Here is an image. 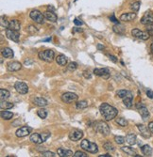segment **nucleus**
<instances>
[{
    "label": "nucleus",
    "instance_id": "4be33fe9",
    "mask_svg": "<svg viewBox=\"0 0 153 157\" xmlns=\"http://www.w3.org/2000/svg\"><path fill=\"white\" fill-rule=\"evenodd\" d=\"M58 154L61 157H71L74 156L73 151L70 150H65V149H58Z\"/></svg>",
    "mask_w": 153,
    "mask_h": 157
},
{
    "label": "nucleus",
    "instance_id": "2f4dec72",
    "mask_svg": "<svg viewBox=\"0 0 153 157\" xmlns=\"http://www.w3.org/2000/svg\"><path fill=\"white\" fill-rule=\"evenodd\" d=\"M10 95H11V93L9 90H4V88H1V90H0V98H1V100H7L10 97Z\"/></svg>",
    "mask_w": 153,
    "mask_h": 157
},
{
    "label": "nucleus",
    "instance_id": "20e7f679",
    "mask_svg": "<svg viewBox=\"0 0 153 157\" xmlns=\"http://www.w3.org/2000/svg\"><path fill=\"white\" fill-rule=\"evenodd\" d=\"M95 130L98 133H100V134L103 135H108L110 134V127L104 122H98L96 123L95 126Z\"/></svg>",
    "mask_w": 153,
    "mask_h": 157
},
{
    "label": "nucleus",
    "instance_id": "ddd939ff",
    "mask_svg": "<svg viewBox=\"0 0 153 157\" xmlns=\"http://www.w3.org/2000/svg\"><path fill=\"white\" fill-rule=\"evenodd\" d=\"M139 131L141 133V135H143V138H149L151 136V132L149 130V128H147L146 125H143V124H138L137 125Z\"/></svg>",
    "mask_w": 153,
    "mask_h": 157
},
{
    "label": "nucleus",
    "instance_id": "a211bd4d",
    "mask_svg": "<svg viewBox=\"0 0 153 157\" xmlns=\"http://www.w3.org/2000/svg\"><path fill=\"white\" fill-rule=\"evenodd\" d=\"M44 15H45V18L46 20H47V21H49V22H52V23H54L57 21V15H56V13H54V11H52V10H46L45 13H44Z\"/></svg>",
    "mask_w": 153,
    "mask_h": 157
},
{
    "label": "nucleus",
    "instance_id": "a18cd8bd",
    "mask_svg": "<svg viewBox=\"0 0 153 157\" xmlns=\"http://www.w3.org/2000/svg\"><path fill=\"white\" fill-rule=\"evenodd\" d=\"M9 24H10V22H8L6 19H4V17H2L1 18V26H5V27H9Z\"/></svg>",
    "mask_w": 153,
    "mask_h": 157
},
{
    "label": "nucleus",
    "instance_id": "393cba45",
    "mask_svg": "<svg viewBox=\"0 0 153 157\" xmlns=\"http://www.w3.org/2000/svg\"><path fill=\"white\" fill-rule=\"evenodd\" d=\"M56 61L59 64L60 66H65L67 64V58L63 55H59L57 58H56Z\"/></svg>",
    "mask_w": 153,
    "mask_h": 157
},
{
    "label": "nucleus",
    "instance_id": "bb28decb",
    "mask_svg": "<svg viewBox=\"0 0 153 157\" xmlns=\"http://www.w3.org/2000/svg\"><path fill=\"white\" fill-rule=\"evenodd\" d=\"M0 107L1 109H11V108L13 107V103H10V102H6L5 100H1V103H0Z\"/></svg>",
    "mask_w": 153,
    "mask_h": 157
},
{
    "label": "nucleus",
    "instance_id": "423d86ee",
    "mask_svg": "<svg viewBox=\"0 0 153 157\" xmlns=\"http://www.w3.org/2000/svg\"><path fill=\"white\" fill-rule=\"evenodd\" d=\"M131 35L133 36V37L137 38V39L143 40V41H147V40H148L150 37L147 32L142 31V30L137 29V28H134V29L131 30Z\"/></svg>",
    "mask_w": 153,
    "mask_h": 157
},
{
    "label": "nucleus",
    "instance_id": "37998d69",
    "mask_svg": "<svg viewBox=\"0 0 153 157\" xmlns=\"http://www.w3.org/2000/svg\"><path fill=\"white\" fill-rule=\"evenodd\" d=\"M42 155L44 157H55V156H57L54 152H52V151H44L42 154Z\"/></svg>",
    "mask_w": 153,
    "mask_h": 157
},
{
    "label": "nucleus",
    "instance_id": "5701e85b",
    "mask_svg": "<svg viewBox=\"0 0 153 157\" xmlns=\"http://www.w3.org/2000/svg\"><path fill=\"white\" fill-rule=\"evenodd\" d=\"M2 56H3V58H13L14 56V53L11 48L6 47V48H3L2 49Z\"/></svg>",
    "mask_w": 153,
    "mask_h": 157
},
{
    "label": "nucleus",
    "instance_id": "f03ea898",
    "mask_svg": "<svg viewBox=\"0 0 153 157\" xmlns=\"http://www.w3.org/2000/svg\"><path fill=\"white\" fill-rule=\"evenodd\" d=\"M80 147H81L84 151H86L90 154H96L98 151V145L94 142H91L90 140L84 139L80 143Z\"/></svg>",
    "mask_w": 153,
    "mask_h": 157
},
{
    "label": "nucleus",
    "instance_id": "79ce46f5",
    "mask_svg": "<svg viewBox=\"0 0 153 157\" xmlns=\"http://www.w3.org/2000/svg\"><path fill=\"white\" fill-rule=\"evenodd\" d=\"M147 32L148 34H149V36L153 39V25L147 26Z\"/></svg>",
    "mask_w": 153,
    "mask_h": 157
},
{
    "label": "nucleus",
    "instance_id": "de8ad7c7",
    "mask_svg": "<svg viewBox=\"0 0 153 157\" xmlns=\"http://www.w3.org/2000/svg\"><path fill=\"white\" fill-rule=\"evenodd\" d=\"M74 24H75L76 26H82L83 23L80 21V20H79V19H75V20H74Z\"/></svg>",
    "mask_w": 153,
    "mask_h": 157
},
{
    "label": "nucleus",
    "instance_id": "f3484780",
    "mask_svg": "<svg viewBox=\"0 0 153 157\" xmlns=\"http://www.w3.org/2000/svg\"><path fill=\"white\" fill-rule=\"evenodd\" d=\"M132 101H133V96H132V93L131 91H128L126 97L123 98V103L126 106V107L131 108L132 106Z\"/></svg>",
    "mask_w": 153,
    "mask_h": 157
},
{
    "label": "nucleus",
    "instance_id": "e433bc0d",
    "mask_svg": "<svg viewBox=\"0 0 153 157\" xmlns=\"http://www.w3.org/2000/svg\"><path fill=\"white\" fill-rule=\"evenodd\" d=\"M116 123L122 127H125L128 125V122L124 118H117L116 119Z\"/></svg>",
    "mask_w": 153,
    "mask_h": 157
},
{
    "label": "nucleus",
    "instance_id": "c85d7f7f",
    "mask_svg": "<svg viewBox=\"0 0 153 157\" xmlns=\"http://www.w3.org/2000/svg\"><path fill=\"white\" fill-rule=\"evenodd\" d=\"M139 112H140L141 117H142L144 119H147L148 117H149V112H148L147 108L146 106H143V107L139 108Z\"/></svg>",
    "mask_w": 153,
    "mask_h": 157
},
{
    "label": "nucleus",
    "instance_id": "f257e3e1",
    "mask_svg": "<svg viewBox=\"0 0 153 157\" xmlns=\"http://www.w3.org/2000/svg\"><path fill=\"white\" fill-rule=\"evenodd\" d=\"M99 111H100V113H101V115L104 117L105 120H107V122L114 119L115 117L117 116V113H118V110L116 109L115 107L112 106L106 103H103L102 104H100Z\"/></svg>",
    "mask_w": 153,
    "mask_h": 157
},
{
    "label": "nucleus",
    "instance_id": "39448f33",
    "mask_svg": "<svg viewBox=\"0 0 153 157\" xmlns=\"http://www.w3.org/2000/svg\"><path fill=\"white\" fill-rule=\"evenodd\" d=\"M29 16L34 22L38 23V24H43L44 22H45V19H46L45 15H44L41 11L38 10H31L30 13H29Z\"/></svg>",
    "mask_w": 153,
    "mask_h": 157
},
{
    "label": "nucleus",
    "instance_id": "6e6d98bb",
    "mask_svg": "<svg viewBox=\"0 0 153 157\" xmlns=\"http://www.w3.org/2000/svg\"><path fill=\"white\" fill-rule=\"evenodd\" d=\"M47 9H48V10H52V11H54V10H55L54 7H52V6H50V5L47 7Z\"/></svg>",
    "mask_w": 153,
    "mask_h": 157
},
{
    "label": "nucleus",
    "instance_id": "a19ab883",
    "mask_svg": "<svg viewBox=\"0 0 153 157\" xmlns=\"http://www.w3.org/2000/svg\"><path fill=\"white\" fill-rule=\"evenodd\" d=\"M114 140L117 144H123L126 141V138H123V136H114Z\"/></svg>",
    "mask_w": 153,
    "mask_h": 157
},
{
    "label": "nucleus",
    "instance_id": "412c9836",
    "mask_svg": "<svg viewBox=\"0 0 153 157\" xmlns=\"http://www.w3.org/2000/svg\"><path fill=\"white\" fill-rule=\"evenodd\" d=\"M112 30H114L116 34L123 35L125 33V30H126V28H125V26L123 25L117 23V24H115L114 26H112Z\"/></svg>",
    "mask_w": 153,
    "mask_h": 157
},
{
    "label": "nucleus",
    "instance_id": "dca6fc26",
    "mask_svg": "<svg viewBox=\"0 0 153 157\" xmlns=\"http://www.w3.org/2000/svg\"><path fill=\"white\" fill-rule=\"evenodd\" d=\"M21 68H22V64L17 61H13V62L8 63V66H7V69L9 72H17L19 70H21Z\"/></svg>",
    "mask_w": 153,
    "mask_h": 157
},
{
    "label": "nucleus",
    "instance_id": "473e14b6",
    "mask_svg": "<svg viewBox=\"0 0 153 157\" xmlns=\"http://www.w3.org/2000/svg\"><path fill=\"white\" fill-rule=\"evenodd\" d=\"M76 109H84V108L88 107V102L86 101H80V102H78L76 104Z\"/></svg>",
    "mask_w": 153,
    "mask_h": 157
},
{
    "label": "nucleus",
    "instance_id": "49530a36",
    "mask_svg": "<svg viewBox=\"0 0 153 157\" xmlns=\"http://www.w3.org/2000/svg\"><path fill=\"white\" fill-rule=\"evenodd\" d=\"M27 31H29L30 34H33V33H35V32H37L38 30L35 28V26H29V29H27Z\"/></svg>",
    "mask_w": 153,
    "mask_h": 157
},
{
    "label": "nucleus",
    "instance_id": "cd10ccee",
    "mask_svg": "<svg viewBox=\"0 0 153 157\" xmlns=\"http://www.w3.org/2000/svg\"><path fill=\"white\" fill-rule=\"evenodd\" d=\"M121 150H122V151H124L125 154H127L128 155H131V156H135L136 155L135 151L132 148H131V147L124 146V147L121 148Z\"/></svg>",
    "mask_w": 153,
    "mask_h": 157
},
{
    "label": "nucleus",
    "instance_id": "9b49d317",
    "mask_svg": "<svg viewBox=\"0 0 153 157\" xmlns=\"http://www.w3.org/2000/svg\"><path fill=\"white\" fill-rule=\"evenodd\" d=\"M32 131L31 127L29 126H23L21 128H19L17 131H16L15 135L17 138H25V136L29 135Z\"/></svg>",
    "mask_w": 153,
    "mask_h": 157
},
{
    "label": "nucleus",
    "instance_id": "8fccbe9b",
    "mask_svg": "<svg viewBox=\"0 0 153 157\" xmlns=\"http://www.w3.org/2000/svg\"><path fill=\"white\" fill-rule=\"evenodd\" d=\"M147 95L148 98L153 99V91H152V90H147Z\"/></svg>",
    "mask_w": 153,
    "mask_h": 157
},
{
    "label": "nucleus",
    "instance_id": "b1692460",
    "mask_svg": "<svg viewBox=\"0 0 153 157\" xmlns=\"http://www.w3.org/2000/svg\"><path fill=\"white\" fill-rule=\"evenodd\" d=\"M33 103L34 104H36V106H38L40 107H45L47 106V102H46V99H44L42 97H37V98H35L34 101H33Z\"/></svg>",
    "mask_w": 153,
    "mask_h": 157
},
{
    "label": "nucleus",
    "instance_id": "2eb2a0df",
    "mask_svg": "<svg viewBox=\"0 0 153 157\" xmlns=\"http://www.w3.org/2000/svg\"><path fill=\"white\" fill-rule=\"evenodd\" d=\"M137 17V14L136 13H123L120 16V20L123 22H131Z\"/></svg>",
    "mask_w": 153,
    "mask_h": 157
},
{
    "label": "nucleus",
    "instance_id": "72a5a7b5",
    "mask_svg": "<svg viewBox=\"0 0 153 157\" xmlns=\"http://www.w3.org/2000/svg\"><path fill=\"white\" fill-rule=\"evenodd\" d=\"M37 115L40 117L41 119H45L46 117H47V111L46 109H44V108H41V109H39L37 111Z\"/></svg>",
    "mask_w": 153,
    "mask_h": 157
},
{
    "label": "nucleus",
    "instance_id": "09e8293b",
    "mask_svg": "<svg viewBox=\"0 0 153 157\" xmlns=\"http://www.w3.org/2000/svg\"><path fill=\"white\" fill-rule=\"evenodd\" d=\"M109 58H110V59L112 60V61L114 62V63H116V62H117V58H116L114 57V56L109 55Z\"/></svg>",
    "mask_w": 153,
    "mask_h": 157
},
{
    "label": "nucleus",
    "instance_id": "c03bdc74",
    "mask_svg": "<svg viewBox=\"0 0 153 157\" xmlns=\"http://www.w3.org/2000/svg\"><path fill=\"white\" fill-rule=\"evenodd\" d=\"M88 155L83 151H76L74 154V157H87Z\"/></svg>",
    "mask_w": 153,
    "mask_h": 157
},
{
    "label": "nucleus",
    "instance_id": "58836bf2",
    "mask_svg": "<svg viewBox=\"0 0 153 157\" xmlns=\"http://www.w3.org/2000/svg\"><path fill=\"white\" fill-rule=\"evenodd\" d=\"M128 90H118L117 91V93H116V94H117V96H118V97L119 98H124V97H126V95L128 94Z\"/></svg>",
    "mask_w": 153,
    "mask_h": 157
},
{
    "label": "nucleus",
    "instance_id": "4c0bfd02",
    "mask_svg": "<svg viewBox=\"0 0 153 157\" xmlns=\"http://www.w3.org/2000/svg\"><path fill=\"white\" fill-rule=\"evenodd\" d=\"M76 68H78V64H76V62H71L69 65H67V69H68V71H70V72L76 71Z\"/></svg>",
    "mask_w": 153,
    "mask_h": 157
},
{
    "label": "nucleus",
    "instance_id": "864d4df0",
    "mask_svg": "<svg viewBox=\"0 0 153 157\" xmlns=\"http://www.w3.org/2000/svg\"><path fill=\"white\" fill-rule=\"evenodd\" d=\"M148 128H149L150 132L153 134V122H151L148 123Z\"/></svg>",
    "mask_w": 153,
    "mask_h": 157
},
{
    "label": "nucleus",
    "instance_id": "5fc2aeb1",
    "mask_svg": "<svg viewBox=\"0 0 153 157\" xmlns=\"http://www.w3.org/2000/svg\"><path fill=\"white\" fill-rule=\"evenodd\" d=\"M143 106H145L143 104H140V103H139V104H136V107H137L138 109H139V108H141V107H143Z\"/></svg>",
    "mask_w": 153,
    "mask_h": 157
},
{
    "label": "nucleus",
    "instance_id": "7c9ffc66",
    "mask_svg": "<svg viewBox=\"0 0 153 157\" xmlns=\"http://www.w3.org/2000/svg\"><path fill=\"white\" fill-rule=\"evenodd\" d=\"M13 112H10V111H2L1 112V118L3 119L9 120L11 119H13Z\"/></svg>",
    "mask_w": 153,
    "mask_h": 157
},
{
    "label": "nucleus",
    "instance_id": "6e6552de",
    "mask_svg": "<svg viewBox=\"0 0 153 157\" xmlns=\"http://www.w3.org/2000/svg\"><path fill=\"white\" fill-rule=\"evenodd\" d=\"M140 22L142 25L148 26V25H153V13L151 10H147L144 16L141 18Z\"/></svg>",
    "mask_w": 153,
    "mask_h": 157
},
{
    "label": "nucleus",
    "instance_id": "c9c22d12",
    "mask_svg": "<svg viewBox=\"0 0 153 157\" xmlns=\"http://www.w3.org/2000/svg\"><path fill=\"white\" fill-rule=\"evenodd\" d=\"M103 148L105 149L106 151H114V145H112L111 142H106V143H104V144H103Z\"/></svg>",
    "mask_w": 153,
    "mask_h": 157
},
{
    "label": "nucleus",
    "instance_id": "c756f323",
    "mask_svg": "<svg viewBox=\"0 0 153 157\" xmlns=\"http://www.w3.org/2000/svg\"><path fill=\"white\" fill-rule=\"evenodd\" d=\"M126 141L130 145H134L136 143V135L134 134H128V135H127Z\"/></svg>",
    "mask_w": 153,
    "mask_h": 157
},
{
    "label": "nucleus",
    "instance_id": "f704fd0d",
    "mask_svg": "<svg viewBox=\"0 0 153 157\" xmlns=\"http://www.w3.org/2000/svg\"><path fill=\"white\" fill-rule=\"evenodd\" d=\"M140 5H141V3L139 1H136L134 3H132L131 5V10H133V13H137V11L139 10V9H140Z\"/></svg>",
    "mask_w": 153,
    "mask_h": 157
},
{
    "label": "nucleus",
    "instance_id": "603ef678",
    "mask_svg": "<svg viewBox=\"0 0 153 157\" xmlns=\"http://www.w3.org/2000/svg\"><path fill=\"white\" fill-rule=\"evenodd\" d=\"M110 20L112 22H114V23H115V24H117L118 23V20H116L115 19V17H114V15H112L111 17H110Z\"/></svg>",
    "mask_w": 153,
    "mask_h": 157
},
{
    "label": "nucleus",
    "instance_id": "f8f14e48",
    "mask_svg": "<svg viewBox=\"0 0 153 157\" xmlns=\"http://www.w3.org/2000/svg\"><path fill=\"white\" fill-rule=\"evenodd\" d=\"M83 138V133L79 130H73L69 133V139L72 141H79Z\"/></svg>",
    "mask_w": 153,
    "mask_h": 157
},
{
    "label": "nucleus",
    "instance_id": "13d9d810",
    "mask_svg": "<svg viewBox=\"0 0 153 157\" xmlns=\"http://www.w3.org/2000/svg\"><path fill=\"white\" fill-rule=\"evenodd\" d=\"M98 50H100V49H103V48H104V46L100 45V44H98Z\"/></svg>",
    "mask_w": 153,
    "mask_h": 157
},
{
    "label": "nucleus",
    "instance_id": "3c124183",
    "mask_svg": "<svg viewBox=\"0 0 153 157\" xmlns=\"http://www.w3.org/2000/svg\"><path fill=\"white\" fill-rule=\"evenodd\" d=\"M83 75H84V77H85V78H91V74H89V72H87V71H84Z\"/></svg>",
    "mask_w": 153,
    "mask_h": 157
},
{
    "label": "nucleus",
    "instance_id": "1a4fd4ad",
    "mask_svg": "<svg viewBox=\"0 0 153 157\" xmlns=\"http://www.w3.org/2000/svg\"><path fill=\"white\" fill-rule=\"evenodd\" d=\"M6 36L8 39H10L11 41H13L14 42H18L19 39H20V35L18 33V31L13 30L11 28H7L6 29Z\"/></svg>",
    "mask_w": 153,
    "mask_h": 157
},
{
    "label": "nucleus",
    "instance_id": "ea45409f",
    "mask_svg": "<svg viewBox=\"0 0 153 157\" xmlns=\"http://www.w3.org/2000/svg\"><path fill=\"white\" fill-rule=\"evenodd\" d=\"M41 135H42V138H43V141L45 142L48 139V138H50L51 134L49 132H44V133H41Z\"/></svg>",
    "mask_w": 153,
    "mask_h": 157
},
{
    "label": "nucleus",
    "instance_id": "aec40b11",
    "mask_svg": "<svg viewBox=\"0 0 153 157\" xmlns=\"http://www.w3.org/2000/svg\"><path fill=\"white\" fill-rule=\"evenodd\" d=\"M29 140L32 143H35V144H41L44 142L41 134H38V133H34V134H32L29 138Z\"/></svg>",
    "mask_w": 153,
    "mask_h": 157
},
{
    "label": "nucleus",
    "instance_id": "4d7b16f0",
    "mask_svg": "<svg viewBox=\"0 0 153 157\" xmlns=\"http://www.w3.org/2000/svg\"><path fill=\"white\" fill-rule=\"evenodd\" d=\"M99 157H111L110 154H102V155H99Z\"/></svg>",
    "mask_w": 153,
    "mask_h": 157
},
{
    "label": "nucleus",
    "instance_id": "7ed1b4c3",
    "mask_svg": "<svg viewBox=\"0 0 153 157\" xmlns=\"http://www.w3.org/2000/svg\"><path fill=\"white\" fill-rule=\"evenodd\" d=\"M39 58L42 59V60H45L46 62H51L53 61V59L55 58V54H54V51L51 50V49H47L46 51H42V52H39Z\"/></svg>",
    "mask_w": 153,
    "mask_h": 157
},
{
    "label": "nucleus",
    "instance_id": "0eeeda50",
    "mask_svg": "<svg viewBox=\"0 0 153 157\" xmlns=\"http://www.w3.org/2000/svg\"><path fill=\"white\" fill-rule=\"evenodd\" d=\"M78 95L76 93H73V92H65L62 95V101L63 103L66 104H71L73 102H76L78 100Z\"/></svg>",
    "mask_w": 153,
    "mask_h": 157
},
{
    "label": "nucleus",
    "instance_id": "6ab92c4d",
    "mask_svg": "<svg viewBox=\"0 0 153 157\" xmlns=\"http://www.w3.org/2000/svg\"><path fill=\"white\" fill-rule=\"evenodd\" d=\"M8 28L19 31L20 29H21V24H20V22L18 21V20H16V19L11 20L10 24H9V27H8Z\"/></svg>",
    "mask_w": 153,
    "mask_h": 157
},
{
    "label": "nucleus",
    "instance_id": "4468645a",
    "mask_svg": "<svg viewBox=\"0 0 153 157\" xmlns=\"http://www.w3.org/2000/svg\"><path fill=\"white\" fill-rule=\"evenodd\" d=\"M94 74L100 77H103L104 79H108L110 77V71L106 68H103V69H95Z\"/></svg>",
    "mask_w": 153,
    "mask_h": 157
},
{
    "label": "nucleus",
    "instance_id": "9d476101",
    "mask_svg": "<svg viewBox=\"0 0 153 157\" xmlns=\"http://www.w3.org/2000/svg\"><path fill=\"white\" fill-rule=\"evenodd\" d=\"M15 90L20 94H27V91H29V87L26 83L23 82H16L14 85Z\"/></svg>",
    "mask_w": 153,
    "mask_h": 157
},
{
    "label": "nucleus",
    "instance_id": "bf43d9fd",
    "mask_svg": "<svg viewBox=\"0 0 153 157\" xmlns=\"http://www.w3.org/2000/svg\"><path fill=\"white\" fill-rule=\"evenodd\" d=\"M150 51H151V54L153 55V43L151 44V46H150Z\"/></svg>",
    "mask_w": 153,
    "mask_h": 157
},
{
    "label": "nucleus",
    "instance_id": "a878e982",
    "mask_svg": "<svg viewBox=\"0 0 153 157\" xmlns=\"http://www.w3.org/2000/svg\"><path fill=\"white\" fill-rule=\"evenodd\" d=\"M141 151H142L143 154L146 156H151L152 154V149L149 145H144L141 147Z\"/></svg>",
    "mask_w": 153,
    "mask_h": 157
}]
</instances>
